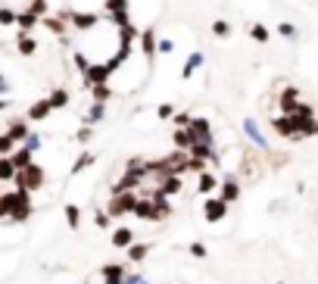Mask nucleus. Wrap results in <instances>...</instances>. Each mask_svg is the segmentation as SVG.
<instances>
[{
  "label": "nucleus",
  "mask_w": 318,
  "mask_h": 284,
  "mask_svg": "<svg viewBox=\"0 0 318 284\" xmlns=\"http://www.w3.org/2000/svg\"><path fill=\"white\" fill-rule=\"evenodd\" d=\"M16 184H19V191H37V187H41L44 184V169L41 166H25V169H19V175H16Z\"/></svg>",
  "instance_id": "nucleus-1"
},
{
  "label": "nucleus",
  "mask_w": 318,
  "mask_h": 284,
  "mask_svg": "<svg viewBox=\"0 0 318 284\" xmlns=\"http://www.w3.org/2000/svg\"><path fill=\"white\" fill-rule=\"evenodd\" d=\"M134 206H138V197H134L131 191H122V194H116V197H112V203H109V216L134 212Z\"/></svg>",
  "instance_id": "nucleus-2"
},
{
  "label": "nucleus",
  "mask_w": 318,
  "mask_h": 284,
  "mask_svg": "<svg viewBox=\"0 0 318 284\" xmlns=\"http://www.w3.org/2000/svg\"><path fill=\"white\" fill-rule=\"evenodd\" d=\"M106 13H109V19L116 22L119 28L122 25H131L128 22V0H106Z\"/></svg>",
  "instance_id": "nucleus-3"
},
{
  "label": "nucleus",
  "mask_w": 318,
  "mask_h": 284,
  "mask_svg": "<svg viewBox=\"0 0 318 284\" xmlns=\"http://www.w3.org/2000/svg\"><path fill=\"white\" fill-rule=\"evenodd\" d=\"M138 41H141V50H144V57H147V63H150V60H153V57H156V53H159V47H156V28H144Z\"/></svg>",
  "instance_id": "nucleus-4"
},
{
  "label": "nucleus",
  "mask_w": 318,
  "mask_h": 284,
  "mask_svg": "<svg viewBox=\"0 0 318 284\" xmlns=\"http://www.w3.org/2000/svg\"><path fill=\"white\" fill-rule=\"evenodd\" d=\"M50 110H53L50 100H37V103L31 106V110H28V119H31V122H41V119H47V116H50Z\"/></svg>",
  "instance_id": "nucleus-5"
},
{
  "label": "nucleus",
  "mask_w": 318,
  "mask_h": 284,
  "mask_svg": "<svg viewBox=\"0 0 318 284\" xmlns=\"http://www.w3.org/2000/svg\"><path fill=\"white\" fill-rule=\"evenodd\" d=\"M224 203H228V200H209V203H206V219H209V222H218V219L224 216Z\"/></svg>",
  "instance_id": "nucleus-6"
},
{
  "label": "nucleus",
  "mask_w": 318,
  "mask_h": 284,
  "mask_svg": "<svg viewBox=\"0 0 318 284\" xmlns=\"http://www.w3.org/2000/svg\"><path fill=\"white\" fill-rule=\"evenodd\" d=\"M16 44H19V53H25V57H31L34 47H37V44H34V38H31L28 31H19V41H16Z\"/></svg>",
  "instance_id": "nucleus-7"
},
{
  "label": "nucleus",
  "mask_w": 318,
  "mask_h": 284,
  "mask_svg": "<svg viewBox=\"0 0 318 284\" xmlns=\"http://www.w3.org/2000/svg\"><path fill=\"white\" fill-rule=\"evenodd\" d=\"M10 159H13V166H16V169H25V166H31V150H28V147H22V150L10 153Z\"/></svg>",
  "instance_id": "nucleus-8"
},
{
  "label": "nucleus",
  "mask_w": 318,
  "mask_h": 284,
  "mask_svg": "<svg viewBox=\"0 0 318 284\" xmlns=\"http://www.w3.org/2000/svg\"><path fill=\"white\" fill-rule=\"evenodd\" d=\"M7 134H10V137L16 140V144H19V140H25L31 131H28V125H25V122H13V125L7 128Z\"/></svg>",
  "instance_id": "nucleus-9"
},
{
  "label": "nucleus",
  "mask_w": 318,
  "mask_h": 284,
  "mask_svg": "<svg viewBox=\"0 0 318 284\" xmlns=\"http://www.w3.org/2000/svg\"><path fill=\"white\" fill-rule=\"evenodd\" d=\"M16 175H19V169L13 166V159L4 156V159H0V181H10V178H16Z\"/></svg>",
  "instance_id": "nucleus-10"
},
{
  "label": "nucleus",
  "mask_w": 318,
  "mask_h": 284,
  "mask_svg": "<svg viewBox=\"0 0 318 284\" xmlns=\"http://www.w3.org/2000/svg\"><path fill=\"white\" fill-rule=\"evenodd\" d=\"M16 25H19V31H31V28L37 25V13H31V10H25L22 16H19V22H16Z\"/></svg>",
  "instance_id": "nucleus-11"
},
{
  "label": "nucleus",
  "mask_w": 318,
  "mask_h": 284,
  "mask_svg": "<svg viewBox=\"0 0 318 284\" xmlns=\"http://www.w3.org/2000/svg\"><path fill=\"white\" fill-rule=\"evenodd\" d=\"M203 66V53H191V57H187V63H184V78H191L194 75V69H200Z\"/></svg>",
  "instance_id": "nucleus-12"
},
{
  "label": "nucleus",
  "mask_w": 318,
  "mask_h": 284,
  "mask_svg": "<svg viewBox=\"0 0 318 284\" xmlns=\"http://www.w3.org/2000/svg\"><path fill=\"white\" fill-rule=\"evenodd\" d=\"M47 100H50V106H53V110H63V106L69 103V91H63V87H60V91H53Z\"/></svg>",
  "instance_id": "nucleus-13"
},
{
  "label": "nucleus",
  "mask_w": 318,
  "mask_h": 284,
  "mask_svg": "<svg viewBox=\"0 0 318 284\" xmlns=\"http://www.w3.org/2000/svg\"><path fill=\"white\" fill-rule=\"evenodd\" d=\"M250 38H253V41H259V44H265V41L271 38V31H268L265 25H253V28H250Z\"/></svg>",
  "instance_id": "nucleus-14"
},
{
  "label": "nucleus",
  "mask_w": 318,
  "mask_h": 284,
  "mask_svg": "<svg viewBox=\"0 0 318 284\" xmlns=\"http://www.w3.org/2000/svg\"><path fill=\"white\" fill-rule=\"evenodd\" d=\"M212 34H215V38H228V34H231V25L224 22V19H215V22H212Z\"/></svg>",
  "instance_id": "nucleus-15"
},
{
  "label": "nucleus",
  "mask_w": 318,
  "mask_h": 284,
  "mask_svg": "<svg viewBox=\"0 0 318 284\" xmlns=\"http://www.w3.org/2000/svg\"><path fill=\"white\" fill-rule=\"evenodd\" d=\"M44 25L53 31V34H66V19L60 16V19H44Z\"/></svg>",
  "instance_id": "nucleus-16"
},
{
  "label": "nucleus",
  "mask_w": 318,
  "mask_h": 284,
  "mask_svg": "<svg viewBox=\"0 0 318 284\" xmlns=\"http://www.w3.org/2000/svg\"><path fill=\"white\" fill-rule=\"evenodd\" d=\"M112 244H116V247H128L131 244V231H128V228H119V231L112 234Z\"/></svg>",
  "instance_id": "nucleus-17"
},
{
  "label": "nucleus",
  "mask_w": 318,
  "mask_h": 284,
  "mask_svg": "<svg viewBox=\"0 0 318 284\" xmlns=\"http://www.w3.org/2000/svg\"><path fill=\"white\" fill-rule=\"evenodd\" d=\"M237 194H240V187H237L234 181H224V184H221V200H234Z\"/></svg>",
  "instance_id": "nucleus-18"
},
{
  "label": "nucleus",
  "mask_w": 318,
  "mask_h": 284,
  "mask_svg": "<svg viewBox=\"0 0 318 284\" xmlns=\"http://www.w3.org/2000/svg\"><path fill=\"white\" fill-rule=\"evenodd\" d=\"M16 22H19V16L7 7H0V25H16Z\"/></svg>",
  "instance_id": "nucleus-19"
},
{
  "label": "nucleus",
  "mask_w": 318,
  "mask_h": 284,
  "mask_svg": "<svg viewBox=\"0 0 318 284\" xmlns=\"http://www.w3.org/2000/svg\"><path fill=\"white\" fill-rule=\"evenodd\" d=\"M90 163H94V153H84V156H78V163L72 166V175H78V172H81V169H87Z\"/></svg>",
  "instance_id": "nucleus-20"
},
{
  "label": "nucleus",
  "mask_w": 318,
  "mask_h": 284,
  "mask_svg": "<svg viewBox=\"0 0 318 284\" xmlns=\"http://www.w3.org/2000/svg\"><path fill=\"white\" fill-rule=\"evenodd\" d=\"M66 219H69L72 228H78V206H72V203H69V206H66Z\"/></svg>",
  "instance_id": "nucleus-21"
},
{
  "label": "nucleus",
  "mask_w": 318,
  "mask_h": 284,
  "mask_svg": "<svg viewBox=\"0 0 318 284\" xmlns=\"http://www.w3.org/2000/svg\"><path fill=\"white\" fill-rule=\"evenodd\" d=\"M13 144H16V140H13L10 134H0V153H4V156H10V150H13Z\"/></svg>",
  "instance_id": "nucleus-22"
},
{
  "label": "nucleus",
  "mask_w": 318,
  "mask_h": 284,
  "mask_svg": "<svg viewBox=\"0 0 318 284\" xmlns=\"http://www.w3.org/2000/svg\"><path fill=\"white\" fill-rule=\"evenodd\" d=\"M94 97H97V103L109 100V87H106V84H94Z\"/></svg>",
  "instance_id": "nucleus-23"
},
{
  "label": "nucleus",
  "mask_w": 318,
  "mask_h": 284,
  "mask_svg": "<svg viewBox=\"0 0 318 284\" xmlns=\"http://www.w3.org/2000/svg\"><path fill=\"white\" fill-rule=\"evenodd\" d=\"M197 187H200L203 194L212 191V187H215V178H212V175H200V184H197Z\"/></svg>",
  "instance_id": "nucleus-24"
},
{
  "label": "nucleus",
  "mask_w": 318,
  "mask_h": 284,
  "mask_svg": "<svg viewBox=\"0 0 318 284\" xmlns=\"http://www.w3.org/2000/svg\"><path fill=\"white\" fill-rule=\"evenodd\" d=\"M147 256V247L144 244H134V247H131V259H134V262H141Z\"/></svg>",
  "instance_id": "nucleus-25"
},
{
  "label": "nucleus",
  "mask_w": 318,
  "mask_h": 284,
  "mask_svg": "<svg viewBox=\"0 0 318 284\" xmlns=\"http://www.w3.org/2000/svg\"><path fill=\"white\" fill-rule=\"evenodd\" d=\"M278 31L284 34V38H293V34H296V28H293L290 22H281V25H278Z\"/></svg>",
  "instance_id": "nucleus-26"
},
{
  "label": "nucleus",
  "mask_w": 318,
  "mask_h": 284,
  "mask_svg": "<svg viewBox=\"0 0 318 284\" xmlns=\"http://www.w3.org/2000/svg\"><path fill=\"white\" fill-rule=\"evenodd\" d=\"M100 116H103V103H94V106H90V113H87V119L94 122V119H100Z\"/></svg>",
  "instance_id": "nucleus-27"
},
{
  "label": "nucleus",
  "mask_w": 318,
  "mask_h": 284,
  "mask_svg": "<svg viewBox=\"0 0 318 284\" xmlns=\"http://www.w3.org/2000/svg\"><path fill=\"white\" fill-rule=\"evenodd\" d=\"M159 116H162V119L175 116V106H172V103H162V106H159Z\"/></svg>",
  "instance_id": "nucleus-28"
},
{
  "label": "nucleus",
  "mask_w": 318,
  "mask_h": 284,
  "mask_svg": "<svg viewBox=\"0 0 318 284\" xmlns=\"http://www.w3.org/2000/svg\"><path fill=\"white\" fill-rule=\"evenodd\" d=\"M37 144H41V137H37V134H28V137H25V147H28V150H37Z\"/></svg>",
  "instance_id": "nucleus-29"
},
{
  "label": "nucleus",
  "mask_w": 318,
  "mask_h": 284,
  "mask_svg": "<svg viewBox=\"0 0 318 284\" xmlns=\"http://www.w3.org/2000/svg\"><path fill=\"white\" fill-rule=\"evenodd\" d=\"M191 253H197V256H206V247H203V244H194V247H191Z\"/></svg>",
  "instance_id": "nucleus-30"
},
{
  "label": "nucleus",
  "mask_w": 318,
  "mask_h": 284,
  "mask_svg": "<svg viewBox=\"0 0 318 284\" xmlns=\"http://www.w3.org/2000/svg\"><path fill=\"white\" fill-rule=\"evenodd\" d=\"M168 50H175V44H172V41H162V44H159V53H168Z\"/></svg>",
  "instance_id": "nucleus-31"
},
{
  "label": "nucleus",
  "mask_w": 318,
  "mask_h": 284,
  "mask_svg": "<svg viewBox=\"0 0 318 284\" xmlns=\"http://www.w3.org/2000/svg\"><path fill=\"white\" fill-rule=\"evenodd\" d=\"M94 219H97V225H106V222H109V216H106V212H97Z\"/></svg>",
  "instance_id": "nucleus-32"
},
{
  "label": "nucleus",
  "mask_w": 318,
  "mask_h": 284,
  "mask_svg": "<svg viewBox=\"0 0 318 284\" xmlns=\"http://www.w3.org/2000/svg\"><path fill=\"white\" fill-rule=\"evenodd\" d=\"M0 110H7V100H0Z\"/></svg>",
  "instance_id": "nucleus-33"
}]
</instances>
